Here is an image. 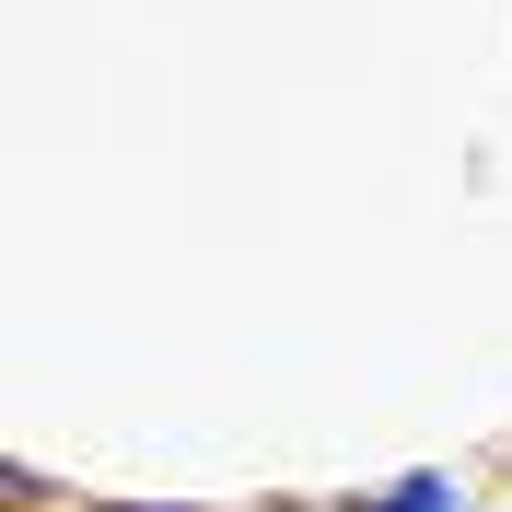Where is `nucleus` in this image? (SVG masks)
<instances>
[{
	"label": "nucleus",
	"instance_id": "nucleus-1",
	"mask_svg": "<svg viewBox=\"0 0 512 512\" xmlns=\"http://www.w3.org/2000/svg\"><path fill=\"white\" fill-rule=\"evenodd\" d=\"M373 512H466V489H454V478H408V489H384Z\"/></svg>",
	"mask_w": 512,
	"mask_h": 512
}]
</instances>
